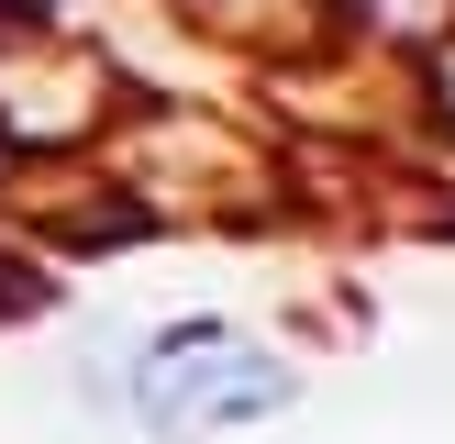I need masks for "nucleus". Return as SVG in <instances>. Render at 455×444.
<instances>
[{"label":"nucleus","mask_w":455,"mask_h":444,"mask_svg":"<svg viewBox=\"0 0 455 444\" xmlns=\"http://www.w3.org/2000/svg\"><path fill=\"white\" fill-rule=\"evenodd\" d=\"M0 12H12V0H0Z\"/></svg>","instance_id":"obj_2"},{"label":"nucleus","mask_w":455,"mask_h":444,"mask_svg":"<svg viewBox=\"0 0 455 444\" xmlns=\"http://www.w3.org/2000/svg\"><path fill=\"white\" fill-rule=\"evenodd\" d=\"M300 389H311L300 355L267 345L234 311H178L123 355V422L156 444H222V433H256V422H289Z\"/></svg>","instance_id":"obj_1"}]
</instances>
